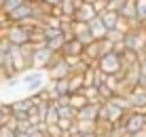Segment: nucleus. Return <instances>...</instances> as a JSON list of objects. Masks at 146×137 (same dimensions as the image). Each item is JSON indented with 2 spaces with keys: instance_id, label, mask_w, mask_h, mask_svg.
Wrapping results in <instances>:
<instances>
[{
  "instance_id": "nucleus-15",
  "label": "nucleus",
  "mask_w": 146,
  "mask_h": 137,
  "mask_svg": "<svg viewBox=\"0 0 146 137\" xmlns=\"http://www.w3.org/2000/svg\"><path fill=\"white\" fill-rule=\"evenodd\" d=\"M76 4L78 0H59V11H62V15H66V17H72L74 11H76Z\"/></svg>"
},
{
  "instance_id": "nucleus-41",
  "label": "nucleus",
  "mask_w": 146,
  "mask_h": 137,
  "mask_svg": "<svg viewBox=\"0 0 146 137\" xmlns=\"http://www.w3.org/2000/svg\"><path fill=\"white\" fill-rule=\"evenodd\" d=\"M106 2H110V0H106Z\"/></svg>"
},
{
  "instance_id": "nucleus-37",
  "label": "nucleus",
  "mask_w": 146,
  "mask_h": 137,
  "mask_svg": "<svg viewBox=\"0 0 146 137\" xmlns=\"http://www.w3.org/2000/svg\"><path fill=\"white\" fill-rule=\"evenodd\" d=\"M140 57H142V59H146V47L142 49V53H140Z\"/></svg>"
},
{
  "instance_id": "nucleus-8",
  "label": "nucleus",
  "mask_w": 146,
  "mask_h": 137,
  "mask_svg": "<svg viewBox=\"0 0 146 137\" xmlns=\"http://www.w3.org/2000/svg\"><path fill=\"white\" fill-rule=\"evenodd\" d=\"M26 17H32V2H21L17 9H13L11 13L7 15V21L9 23H19V21H23Z\"/></svg>"
},
{
  "instance_id": "nucleus-35",
  "label": "nucleus",
  "mask_w": 146,
  "mask_h": 137,
  "mask_svg": "<svg viewBox=\"0 0 146 137\" xmlns=\"http://www.w3.org/2000/svg\"><path fill=\"white\" fill-rule=\"evenodd\" d=\"M93 137H110V133H95Z\"/></svg>"
},
{
  "instance_id": "nucleus-21",
  "label": "nucleus",
  "mask_w": 146,
  "mask_h": 137,
  "mask_svg": "<svg viewBox=\"0 0 146 137\" xmlns=\"http://www.w3.org/2000/svg\"><path fill=\"white\" fill-rule=\"evenodd\" d=\"M104 40H108L110 44L123 42V32H119L117 28H112V30H106V36H104Z\"/></svg>"
},
{
  "instance_id": "nucleus-32",
  "label": "nucleus",
  "mask_w": 146,
  "mask_h": 137,
  "mask_svg": "<svg viewBox=\"0 0 146 137\" xmlns=\"http://www.w3.org/2000/svg\"><path fill=\"white\" fill-rule=\"evenodd\" d=\"M135 87H140V89L146 91V76H138V80H135Z\"/></svg>"
},
{
  "instance_id": "nucleus-29",
  "label": "nucleus",
  "mask_w": 146,
  "mask_h": 137,
  "mask_svg": "<svg viewBox=\"0 0 146 137\" xmlns=\"http://www.w3.org/2000/svg\"><path fill=\"white\" fill-rule=\"evenodd\" d=\"M72 124H74V120H68V118H59L57 120V126L62 129V133H64V131H68Z\"/></svg>"
},
{
  "instance_id": "nucleus-19",
  "label": "nucleus",
  "mask_w": 146,
  "mask_h": 137,
  "mask_svg": "<svg viewBox=\"0 0 146 137\" xmlns=\"http://www.w3.org/2000/svg\"><path fill=\"white\" fill-rule=\"evenodd\" d=\"M135 17L142 25H146V0H135Z\"/></svg>"
},
{
  "instance_id": "nucleus-13",
  "label": "nucleus",
  "mask_w": 146,
  "mask_h": 137,
  "mask_svg": "<svg viewBox=\"0 0 146 137\" xmlns=\"http://www.w3.org/2000/svg\"><path fill=\"white\" fill-rule=\"evenodd\" d=\"M57 120H59V116H57V105H55L53 101H49V108H47V114H44L42 124H44V126H49V124H57Z\"/></svg>"
},
{
  "instance_id": "nucleus-3",
  "label": "nucleus",
  "mask_w": 146,
  "mask_h": 137,
  "mask_svg": "<svg viewBox=\"0 0 146 137\" xmlns=\"http://www.w3.org/2000/svg\"><path fill=\"white\" fill-rule=\"evenodd\" d=\"M55 57L53 51H49L47 47H36L32 51V59H30V70H36V72H44V70L51 65Z\"/></svg>"
},
{
  "instance_id": "nucleus-25",
  "label": "nucleus",
  "mask_w": 146,
  "mask_h": 137,
  "mask_svg": "<svg viewBox=\"0 0 146 137\" xmlns=\"http://www.w3.org/2000/svg\"><path fill=\"white\" fill-rule=\"evenodd\" d=\"M44 135L47 137H64V133H62V129H59L57 124H49V126H44Z\"/></svg>"
},
{
  "instance_id": "nucleus-20",
  "label": "nucleus",
  "mask_w": 146,
  "mask_h": 137,
  "mask_svg": "<svg viewBox=\"0 0 146 137\" xmlns=\"http://www.w3.org/2000/svg\"><path fill=\"white\" fill-rule=\"evenodd\" d=\"M85 105H87V99H85L80 93H72L70 95V108L72 110H80V108H85Z\"/></svg>"
},
{
  "instance_id": "nucleus-27",
  "label": "nucleus",
  "mask_w": 146,
  "mask_h": 137,
  "mask_svg": "<svg viewBox=\"0 0 146 137\" xmlns=\"http://www.w3.org/2000/svg\"><path fill=\"white\" fill-rule=\"evenodd\" d=\"M125 0H110V2L106 4V11H112V13H119L121 9H123Z\"/></svg>"
},
{
  "instance_id": "nucleus-16",
  "label": "nucleus",
  "mask_w": 146,
  "mask_h": 137,
  "mask_svg": "<svg viewBox=\"0 0 146 137\" xmlns=\"http://www.w3.org/2000/svg\"><path fill=\"white\" fill-rule=\"evenodd\" d=\"M68 89H70V95L78 93L83 89V74H70L68 76Z\"/></svg>"
},
{
  "instance_id": "nucleus-5",
  "label": "nucleus",
  "mask_w": 146,
  "mask_h": 137,
  "mask_svg": "<svg viewBox=\"0 0 146 137\" xmlns=\"http://www.w3.org/2000/svg\"><path fill=\"white\" fill-rule=\"evenodd\" d=\"M2 36L9 40L11 47H23V44H28V30L17 25V23H9L2 30Z\"/></svg>"
},
{
  "instance_id": "nucleus-4",
  "label": "nucleus",
  "mask_w": 146,
  "mask_h": 137,
  "mask_svg": "<svg viewBox=\"0 0 146 137\" xmlns=\"http://www.w3.org/2000/svg\"><path fill=\"white\" fill-rule=\"evenodd\" d=\"M70 74H72V72H70V68L66 65V61L62 59V55L55 53L51 65L44 70V78H47V80H62V78H68Z\"/></svg>"
},
{
  "instance_id": "nucleus-18",
  "label": "nucleus",
  "mask_w": 146,
  "mask_h": 137,
  "mask_svg": "<svg viewBox=\"0 0 146 137\" xmlns=\"http://www.w3.org/2000/svg\"><path fill=\"white\" fill-rule=\"evenodd\" d=\"M78 133H95V123L93 120H74Z\"/></svg>"
},
{
  "instance_id": "nucleus-10",
  "label": "nucleus",
  "mask_w": 146,
  "mask_h": 137,
  "mask_svg": "<svg viewBox=\"0 0 146 137\" xmlns=\"http://www.w3.org/2000/svg\"><path fill=\"white\" fill-rule=\"evenodd\" d=\"M87 28H89V32H91L93 40H104V36H106V28H104V23H102V19H100V15H95L91 21L87 23Z\"/></svg>"
},
{
  "instance_id": "nucleus-9",
  "label": "nucleus",
  "mask_w": 146,
  "mask_h": 137,
  "mask_svg": "<svg viewBox=\"0 0 146 137\" xmlns=\"http://www.w3.org/2000/svg\"><path fill=\"white\" fill-rule=\"evenodd\" d=\"M93 17H95V13H93L91 4H85V2H78L76 11H74V15H72V19L78 21V23H89Z\"/></svg>"
},
{
  "instance_id": "nucleus-33",
  "label": "nucleus",
  "mask_w": 146,
  "mask_h": 137,
  "mask_svg": "<svg viewBox=\"0 0 146 137\" xmlns=\"http://www.w3.org/2000/svg\"><path fill=\"white\" fill-rule=\"evenodd\" d=\"M44 4H49V7H57L59 4V0H42Z\"/></svg>"
},
{
  "instance_id": "nucleus-39",
  "label": "nucleus",
  "mask_w": 146,
  "mask_h": 137,
  "mask_svg": "<svg viewBox=\"0 0 146 137\" xmlns=\"http://www.w3.org/2000/svg\"><path fill=\"white\" fill-rule=\"evenodd\" d=\"M2 2H4V0H0V7H2Z\"/></svg>"
},
{
  "instance_id": "nucleus-36",
  "label": "nucleus",
  "mask_w": 146,
  "mask_h": 137,
  "mask_svg": "<svg viewBox=\"0 0 146 137\" xmlns=\"http://www.w3.org/2000/svg\"><path fill=\"white\" fill-rule=\"evenodd\" d=\"M93 135H95V133H80L78 137H93Z\"/></svg>"
},
{
  "instance_id": "nucleus-17",
  "label": "nucleus",
  "mask_w": 146,
  "mask_h": 137,
  "mask_svg": "<svg viewBox=\"0 0 146 137\" xmlns=\"http://www.w3.org/2000/svg\"><path fill=\"white\" fill-rule=\"evenodd\" d=\"M64 42H66V38H64V34H59V36H55V38H49L47 42H44V47L49 51H53V53H59L62 47H64Z\"/></svg>"
},
{
  "instance_id": "nucleus-38",
  "label": "nucleus",
  "mask_w": 146,
  "mask_h": 137,
  "mask_svg": "<svg viewBox=\"0 0 146 137\" xmlns=\"http://www.w3.org/2000/svg\"><path fill=\"white\" fill-rule=\"evenodd\" d=\"M0 124H4V114L0 112Z\"/></svg>"
},
{
  "instance_id": "nucleus-24",
  "label": "nucleus",
  "mask_w": 146,
  "mask_h": 137,
  "mask_svg": "<svg viewBox=\"0 0 146 137\" xmlns=\"http://www.w3.org/2000/svg\"><path fill=\"white\" fill-rule=\"evenodd\" d=\"M28 87V91H30V95H36L40 89L44 87V76H40V78H36V80H32L30 84H26Z\"/></svg>"
},
{
  "instance_id": "nucleus-30",
  "label": "nucleus",
  "mask_w": 146,
  "mask_h": 137,
  "mask_svg": "<svg viewBox=\"0 0 146 137\" xmlns=\"http://www.w3.org/2000/svg\"><path fill=\"white\" fill-rule=\"evenodd\" d=\"M0 137H15V131H11L4 124H0Z\"/></svg>"
},
{
  "instance_id": "nucleus-6",
  "label": "nucleus",
  "mask_w": 146,
  "mask_h": 137,
  "mask_svg": "<svg viewBox=\"0 0 146 137\" xmlns=\"http://www.w3.org/2000/svg\"><path fill=\"white\" fill-rule=\"evenodd\" d=\"M121 124H123L125 133L133 135V133H138V131H142L144 126H146V123H144V114H138V112H127Z\"/></svg>"
},
{
  "instance_id": "nucleus-12",
  "label": "nucleus",
  "mask_w": 146,
  "mask_h": 137,
  "mask_svg": "<svg viewBox=\"0 0 146 137\" xmlns=\"http://www.w3.org/2000/svg\"><path fill=\"white\" fill-rule=\"evenodd\" d=\"M119 17H121V19H125V21L138 19V17H135V0H125L123 9L119 11Z\"/></svg>"
},
{
  "instance_id": "nucleus-40",
  "label": "nucleus",
  "mask_w": 146,
  "mask_h": 137,
  "mask_svg": "<svg viewBox=\"0 0 146 137\" xmlns=\"http://www.w3.org/2000/svg\"><path fill=\"white\" fill-rule=\"evenodd\" d=\"M0 36H2V28H0Z\"/></svg>"
},
{
  "instance_id": "nucleus-28",
  "label": "nucleus",
  "mask_w": 146,
  "mask_h": 137,
  "mask_svg": "<svg viewBox=\"0 0 146 137\" xmlns=\"http://www.w3.org/2000/svg\"><path fill=\"white\" fill-rule=\"evenodd\" d=\"M110 53H112V44H110L108 40H100V57L110 55Z\"/></svg>"
},
{
  "instance_id": "nucleus-7",
  "label": "nucleus",
  "mask_w": 146,
  "mask_h": 137,
  "mask_svg": "<svg viewBox=\"0 0 146 137\" xmlns=\"http://www.w3.org/2000/svg\"><path fill=\"white\" fill-rule=\"evenodd\" d=\"M70 32H72V36L74 40H78L80 44H89V42H93V36H91V32H89V28H87V23H78V21H72V25H70Z\"/></svg>"
},
{
  "instance_id": "nucleus-26",
  "label": "nucleus",
  "mask_w": 146,
  "mask_h": 137,
  "mask_svg": "<svg viewBox=\"0 0 146 137\" xmlns=\"http://www.w3.org/2000/svg\"><path fill=\"white\" fill-rule=\"evenodd\" d=\"M106 0H95V2H91V9H93V13L95 15H102L104 11H106Z\"/></svg>"
},
{
  "instance_id": "nucleus-22",
  "label": "nucleus",
  "mask_w": 146,
  "mask_h": 137,
  "mask_svg": "<svg viewBox=\"0 0 146 137\" xmlns=\"http://www.w3.org/2000/svg\"><path fill=\"white\" fill-rule=\"evenodd\" d=\"M57 116H59V118L74 120V118H76V110H72L70 105H57Z\"/></svg>"
},
{
  "instance_id": "nucleus-1",
  "label": "nucleus",
  "mask_w": 146,
  "mask_h": 137,
  "mask_svg": "<svg viewBox=\"0 0 146 137\" xmlns=\"http://www.w3.org/2000/svg\"><path fill=\"white\" fill-rule=\"evenodd\" d=\"M123 47L133 53H142V49L146 47V25H140L135 30H127L123 34Z\"/></svg>"
},
{
  "instance_id": "nucleus-11",
  "label": "nucleus",
  "mask_w": 146,
  "mask_h": 137,
  "mask_svg": "<svg viewBox=\"0 0 146 137\" xmlns=\"http://www.w3.org/2000/svg\"><path fill=\"white\" fill-rule=\"evenodd\" d=\"M98 105L100 103H87L85 108L76 110V118L74 120H98Z\"/></svg>"
},
{
  "instance_id": "nucleus-34",
  "label": "nucleus",
  "mask_w": 146,
  "mask_h": 137,
  "mask_svg": "<svg viewBox=\"0 0 146 137\" xmlns=\"http://www.w3.org/2000/svg\"><path fill=\"white\" fill-rule=\"evenodd\" d=\"M15 137H28V133H21V131H15Z\"/></svg>"
},
{
  "instance_id": "nucleus-31",
  "label": "nucleus",
  "mask_w": 146,
  "mask_h": 137,
  "mask_svg": "<svg viewBox=\"0 0 146 137\" xmlns=\"http://www.w3.org/2000/svg\"><path fill=\"white\" fill-rule=\"evenodd\" d=\"M138 68H140V76H146V59H142V57H140Z\"/></svg>"
},
{
  "instance_id": "nucleus-14",
  "label": "nucleus",
  "mask_w": 146,
  "mask_h": 137,
  "mask_svg": "<svg viewBox=\"0 0 146 137\" xmlns=\"http://www.w3.org/2000/svg\"><path fill=\"white\" fill-rule=\"evenodd\" d=\"M100 19H102L104 28L106 30H112L117 28V21H119V13H112V11H104L102 15H100Z\"/></svg>"
},
{
  "instance_id": "nucleus-2",
  "label": "nucleus",
  "mask_w": 146,
  "mask_h": 137,
  "mask_svg": "<svg viewBox=\"0 0 146 137\" xmlns=\"http://www.w3.org/2000/svg\"><path fill=\"white\" fill-rule=\"evenodd\" d=\"M95 68H98L102 74H106V76H123V63H121V57L114 55V53L100 57L98 63H95Z\"/></svg>"
},
{
  "instance_id": "nucleus-23",
  "label": "nucleus",
  "mask_w": 146,
  "mask_h": 137,
  "mask_svg": "<svg viewBox=\"0 0 146 137\" xmlns=\"http://www.w3.org/2000/svg\"><path fill=\"white\" fill-rule=\"evenodd\" d=\"M55 93L59 95H70V89H68V78H62V80H55Z\"/></svg>"
}]
</instances>
